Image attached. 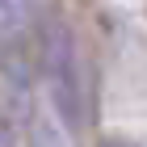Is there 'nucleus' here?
<instances>
[{
    "label": "nucleus",
    "mask_w": 147,
    "mask_h": 147,
    "mask_svg": "<svg viewBox=\"0 0 147 147\" xmlns=\"http://www.w3.org/2000/svg\"><path fill=\"white\" fill-rule=\"evenodd\" d=\"M30 17H34V4L30 0H0V59L13 55L25 42Z\"/></svg>",
    "instance_id": "obj_2"
},
{
    "label": "nucleus",
    "mask_w": 147,
    "mask_h": 147,
    "mask_svg": "<svg viewBox=\"0 0 147 147\" xmlns=\"http://www.w3.org/2000/svg\"><path fill=\"white\" fill-rule=\"evenodd\" d=\"M42 71H46V88H51V101H55L59 118L80 130L88 122L84 118V59H80V42L71 38V30L63 25H51L42 42Z\"/></svg>",
    "instance_id": "obj_1"
}]
</instances>
